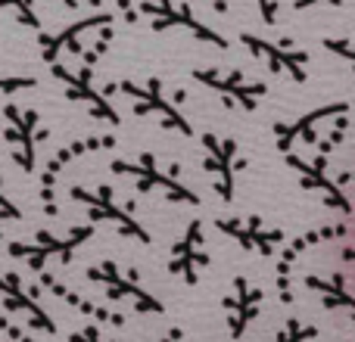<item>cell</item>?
<instances>
[{"instance_id":"obj_1","label":"cell","mask_w":355,"mask_h":342,"mask_svg":"<svg viewBox=\"0 0 355 342\" xmlns=\"http://www.w3.org/2000/svg\"><path fill=\"white\" fill-rule=\"evenodd\" d=\"M349 128H352V118H349V112H346V116L334 118V125L327 128V134H321V141L315 143L318 153H315L312 159H302V156H296V153L284 156L287 168L296 171V177H300V187L318 193L321 202H324L327 208H334L337 215H343V218H352L355 202L349 199V193H346V187L340 183V177L331 174V165H327V162H331L334 150L349 137Z\"/></svg>"},{"instance_id":"obj_2","label":"cell","mask_w":355,"mask_h":342,"mask_svg":"<svg viewBox=\"0 0 355 342\" xmlns=\"http://www.w3.org/2000/svg\"><path fill=\"white\" fill-rule=\"evenodd\" d=\"M106 93H122V97H128L131 112H135L137 118H153L159 128L187 137V141L196 137L190 118L181 112V103H184L187 93L168 91L166 81H162L159 75H150L147 81H131V78L112 81V84H106Z\"/></svg>"},{"instance_id":"obj_3","label":"cell","mask_w":355,"mask_h":342,"mask_svg":"<svg viewBox=\"0 0 355 342\" xmlns=\"http://www.w3.org/2000/svg\"><path fill=\"white\" fill-rule=\"evenodd\" d=\"M110 171L116 177H128V181L135 183L137 193H144V196H162V199H168V202L193 206V208H200V202H202L200 193L190 190L187 183L181 181V168L159 162L156 153H141L135 162L112 159Z\"/></svg>"},{"instance_id":"obj_4","label":"cell","mask_w":355,"mask_h":342,"mask_svg":"<svg viewBox=\"0 0 355 342\" xmlns=\"http://www.w3.org/2000/svg\"><path fill=\"white\" fill-rule=\"evenodd\" d=\"M69 199L78 202L81 208H87L91 221L110 224L122 240H135V243H141V246H153V233L137 218L135 206L119 199L116 187H110V183H100V187H81V183H75V187H69Z\"/></svg>"},{"instance_id":"obj_5","label":"cell","mask_w":355,"mask_h":342,"mask_svg":"<svg viewBox=\"0 0 355 342\" xmlns=\"http://www.w3.org/2000/svg\"><path fill=\"white\" fill-rule=\"evenodd\" d=\"M94 237H97V227H94V224L69 227L66 233L37 231L35 237L28 240V243H22V240H12V243L6 246V252H10V258L22 262L28 271L41 274V271H47L50 264H72L75 252H78L85 243H91Z\"/></svg>"},{"instance_id":"obj_6","label":"cell","mask_w":355,"mask_h":342,"mask_svg":"<svg viewBox=\"0 0 355 342\" xmlns=\"http://www.w3.org/2000/svg\"><path fill=\"white\" fill-rule=\"evenodd\" d=\"M85 277L103 289L106 299L119 302V305H128L135 314H150V318L166 314L162 299L144 287L135 268H125V264L112 262V258H103V262H97V264H87Z\"/></svg>"},{"instance_id":"obj_7","label":"cell","mask_w":355,"mask_h":342,"mask_svg":"<svg viewBox=\"0 0 355 342\" xmlns=\"http://www.w3.org/2000/svg\"><path fill=\"white\" fill-rule=\"evenodd\" d=\"M119 141L116 134H85L78 141H69L66 147H60L53 156L47 159V165L41 168V177H37V199H41V208L47 218H56L60 215V181L69 168L78 159L94 153H103V150H116Z\"/></svg>"},{"instance_id":"obj_8","label":"cell","mask_w":355,"mask_h":342,"mask_svg":"<svg viewBox=\"0 0 355 342\" xmlns=\"http://www.w3.org/2000/svg\"><path fill=\"white\" fill-rule=\"evenodd\" d=\"M50 75L62 84V93H66L69 103L85 106L87 116L97 118V122H106L110 128H119V125H122V116H119V109L112 106V100L97 87V69L85 66V62H78V66L53 62V66H50Z\"/></svg>"},{"instance_id":"obj_9","label":"cell","mask_w":355,"mask_h":342,"mask_svg":"<svg viewBox=\"0 0 355 342\" xmlns=\"http://www.w3.org/2000/svg\"><path fill=\"white\" fill-rule=\"evenodd\" d=\"M190 78L212 91L215 97L225 100V106L240 112H256L259 103L268 97V84L259 78H250L243 69H221V66H202L193 69Z\"/></svg>"},{"instance_id":"obj_10","label":"cell","mask_w":355,"mask_h":342,"mask_svg":"<svg viewBox=\"0 0 355 342\" xmlns=\"http://www.w3.org/2000/svg\"><path fill=\"white\" fill-rule=\"evenodd\" d=\"M0 116L6 118V131L3 141L10 147V156L25 174L37 168V150L44 147V141L50 137V128L41 122V112L28 109V106H16L6 103L0 109Z\"/></svg>"},{"instance_id":"obj_11","label":"cell","mask_w":355,"mask_h":342,"mask_svg":"<svg viewBox=\"0 0 355 342\" xmlns=\"http://www.w3.org/2000/svg\"><path fill=\"white\" fill-rule=\"evenodd\" d=\"M202 168L212 177V190L221 202H234L237 193V174L243 171L246 159L240 153V143L234 137H221L215 131H202Z\"/></svg>"},{"instance_id":"obj_12","label":"cell","mask_w":355,"mask_h":342,"mask_svg":"<svg viewBox=\"0 0 355 342\" xmlns=\"http://www.w3.org/2000/svg\"><path fill=\"white\" fill-rule=\"evenodd\" d=\"M349 237V227L346 224H321L312 227V231H302L300 237L287 240L277 252V262H275V289H277V299L281 305H293V271L296 262L306 255L309 249H315L318 243H327V240H346Z\"/></svg>"},{"instance_id":"obj_13","label":"cell","mask_w":355,"mask_h":342,"mask_svg":"<svg viewBox=\"0 0 355 342\" xmlns=\"http://www.w3.org/2000/svg\"><path fill=\"white\" fill-rule=\"evenodd\" d=\"M240 44L250 50L252 60H259L268 72L287 75L293 84H306L309 81V50L296 47L293 41H268L252 31H240Z\"/></svg>"},{"instance_id":"obj_14","label":"cell","mask_w":355,"mask_h":342,"mask_svg":"<svg viewBox=\"0 0 355 342\" xmlns=\"http://www.w3.org/2000/svg\"><path fill=\"white\" fill-rule=\"evenodd\" d=\"M215 231L234 240L240 249L256 252L262 258H271L287 243V233L271 221H265L262 215H221V218H215Z\"/></svg>"},{"instance_id":"obj_15","label":"cell","mask_w":355,"mask_h":342,"mask_svg":"<svg viewBox=\"0 0 355 342\" xmlns=\"http://www.w3.org/2000/svg\"><path fill=\"white\" fill-rule=\"evenodd\" d=\"M346 112H352V103L349 100H334V103H321L315 106V109L302 112V116L290 118V122H275V147L281 156L293 153V147H300V143H309V147H315V143L321 141V125L334 122V118L346 116Z\"/></svg>"},{"instance_id":"obj_16","label":"cell","mask_w":355,"mask_h":342,"mask_svg":"<svg viewBox=\"0 0 355 342\" xmlns=\"http://www.w3.org/2000/svg\"><path fill=\"white\" fill-rule=\"evenodd\" d=\"M137 10H141L144 16L150 19L153 31L184 28L187 35H193L196 41H202V44H212V47H218V50L231 47V44L225 41V35H218L212 25L202 22V19L196 16V12L190 10L187 3H184V0H144Z\"/></svg>"},{"instance_id":"obj_17","label":"cell","mask_w":355,"mask_h":342,"mask_svg":"<svg viewBox=\"0 0 355 342\" xmlns=\"http://www.w3.org/2000/svg\"><path fill=\"white\" fill-rule=\"evenodd\" d=\"M209 264H212V255H209V246H206L202 218H190L184 233L172 243V249H168V274L178 277L184 287H196L200 274Z\"/></svg>"},{"instance_id":"obj_18","label":"cell","mask_w":355,"mask_h":342,"mask_svg":"<svg viewBox=\"0 0 355 342\" xmlns=\"http://www.w3.org/2000/svg\"><path fill=\"white\" fill-rule=\"evenodd\" d=\"M262 305H265V289L256 287V283L243 274L234 277L227 296L221 299V312H225V321H227V336L234 342L243 339L246 330H250L259 321V314H262Z\"/></svg>"},{"instance_id":"obj_19","label":"cell","mask_w":355,"mask_h":342,"mask_svg":"<svg viewBox=\"0 0 355 342\" xmlns=\"http://www.w3.org/2000/svg\"><path fill=\"white\" fill-rule=\"evenodd\" d=\"M0 302L10 314L22 318L31 330L37 333H47V336H56V321L47 314V308L37 302V289L35 287H25L22 277L16 271H6L0 274Z\"/></svg>"},{"instance_id":"obj_20","label":"cell","mask_w":355,"mask_h":342,"mask_svg":"<svg viewBox=\"0 0 355 342\" xmlns=\"http://www.w3.org/2000/svg\"><path fill=\"white\" fill-rule=\"evenodd\" d=\"M112 19H116V12H97V16L75 19V22H69L66 28L53 31V35H41L37 37L41 60L47 62V66H53V62H60L62 53L81 56L85 53V37L91 35V31H100V28H106V25H112Z\"/></svg>"},{"instance_id":"obj_21","label":"cell","mask_w":355,"mask_h":342,"mask_svg":"<svg viewBox=\"0 0 355 342\" xmlns=\"http://www.w3.org/2000/svg\"><path fill=\"white\" fill-rule=\"evenodd\" d=\"M37 289H47L50 296H56L60 302H66L69 308H75L78 314L97 321V324H103V327H125V314H116L112 308L97 305L94 299H87V296H81L78 289H72L69 283H62L60 277H53L50 271H41V274H37Z\"/></svg>"},{"instance_id":"obj_22","label":"cell","mask_w":355,"mask_h":342,"mask_svg":"<svg viewBox=\"0 0 355 342\" xmlns=\"http://www.w3.org/2000/svg\"><path fill=\"white\" fill-rule=\"evenodd\" d=\"M309 293H315L321 299V305L327 312L346 314L349 321H355V289L346 274H306L302 277Z\"/></svg>"},{"instance_id":"obj_23","label":"cell","mask_w":355,"mask_h":342,"mask_svg":"<svg viewBox=\"0 0 355 342\" xmlns=\"http://www.w3.org/2000/svg\"><path fill=\"white\" fill-rule=\"evenodd\" d=\"M318 324H312V321H302L296 318V314H290L287 321L281 324V330H277L275 342H315L318 339Z\"/></svg>"},{"instance_id":"obj_24","label":"cell","mask_w":355,"mask_h":342,"mask_svg":"<svg viewBox=\"0 0 355 342\" xmlns=\"http://www.w3.org/2000/svg\"><path fill=\"white\" fill-rule=\"evenodd\" d=\"M0 10L10 12L19 25H25V28L41 31V35H44V19L37 16L35 0H0Z\"/></svg>"},{"instance_id":"obj_25","label":"cell","mask_w":355,"mask_h":342,"mask_svg":"<svg viewBox=\"0 0 355 342\" xmlns=\"http://www.w3.org/2000/svg\"><path fill=\"white\" fill-rule=\"evenodd\" d=\"M321 47H324L327 53H334L337 60L349 62L352 72H355V41H352V37H324V41H321Z\"/></svg>"},{"instance_id":"obj_26","label":"cell","mask_w":355,"mask_h":342,"mask_svg":"<svg viewBox=\"0 0 355 342\" xmlns=\"http://www.w3.org/2000/svg\"><path fill=\"white\" fill-rule=\"evenodd\" d=\"M37 87L35 75H0V97H12L19 91H31Z\"/></svg>"},{"instance_id":"obj_27","label":"cell","mask_w":355,"mask_h":342,"mask_svg":"<svg viewBox=\"0 0 355 342\" xmlns=\"http://www.w3.org/2000/svg\"><path fill=\"white\" fill-rule=\"evenodd\" d=\"M0 336H3L6 342H35V339L28 336V333L22 330V327L12 324V321L6 318V314H0Z\"/></svg>"},{"instance_id":"obj_28","label":"cell","mask_w":355,"mask_h":342,"mask_svg":"<svg viewBox=\"0 0 355 342\" xmlns=\"http://www.w3.org/2000/svg\"><path fill=\"white\" fill-rule=\"evenodd\" d=\"M0 218H3V221H22V208H19L16 202L6 196L3 183H0Z\"/></svg>"},{"instance_id":"obj_29","label":"cell","mask_w":355,"mask_h":342,"mask_svg":"<svg viewBox=\"0 0 355 342\" xmlns=\"http://www.w3.org/2000/svg\"><path fill=\"white\" fill-rule=\"evenodd\" d=\"M259 6V16H262L265 25H275L277 22V12H281V0H256Z\"/></svg>"},{"instance_id":"obj_30","label":"cell","mask_w":355,"mask_h":342,"mask_svg":"<svg viewBox=\"0 0 355 342\" xmlns=\"http://www.w3.org/2000/svg\"><path fill=\"white\" fill-rule=\"evenodd\" d=\"M69 342H116V339L103 336V333H100L97 327H85V330L69 333Z\"/></svg>"},{"instance_id":"obj_31","label":"cell","mask_w":355,"mask_h":342,"mask_svg":"<svg viewBox=\"0 0 355 342\" xmlns=\"http://www.w3.org/2000/svg\"><path fill=\"white\" fill-rule=\"evenodd\" d=\"M116 6H119V12H122L125 22H128V25H137V12H141V10H137L131 0H116Z\"/></svg>"},{"instance_id":"obj_32","label":"cell","mask_w":355,"mask_h":342,"mask_svg":"<svg viewBox=\"0 0 355 342\" xmlns=\"http://www.w3.org/2000/svg\"><path fill=\"white\" fill-rule=\"evenodd\" d=\"M184 336H187V330H184L181 324H175V327H168V330L162 333L159 342H184Z\"/></svg>"},{"instance_id":"obj_33","label":"cell","mask_w":355,"mask_h":342,"mask_svg":"<svg viewBox=\"0 0 355 342\" xmlns=\"http://www.w3.org/2000/svg\"><path fill=\"white\" fill-rule=\"evenodd\" d=\"M321 3H334V6H340V3H346V0H293V10H296V12H302V10H309V6H321Z\"/></svg>"},{"instance_id":"obj_34","label":"cell","mask_w":355,"mask_h":342,"mask_svg":"<svg viewBox=\"0 0 355 342\" xmlns=\"http://www.w3.org/2000/svg\"><path fill=\"white\" fill-rule=\"evenodd\" d=\"M56 3H62L66 10H75V6H81V3H91V6H100V0H56Z\"/></svg>"},{"instance_id":"obj_35","label":"cell","mask_w":355,"mask_h":342,"mask_svg":"<svg viewBox=\"0 0 355 342\" xmlns=\"http://www.w3.org/2000/svg\"><path fill=\"white\" fill-rule=\"evenodd\" d=\"M209 6H212L218 16H227V10H231V6H227V0H209Z\"/></svg>"},{"instance_id":"obj_36","label":"cell","mask_w":355,"mask_h":342,"mask_svg":"<svg viewBox=\"0 0 355 342\" xmlns=\"http://www.w3.org/2000/svg\"><path fill=\"white\" fill-rule=\"evenodd\" d=\"M340 183H343V187H346V183H355V168L352 171H343V174H340Z\"/></svg>"},{"instance_id":"obj_37","label":"cell","mask_w":355,"mask_h":342,"mask_svg":"<svg viewBox=\"0 0 355 342\" xmlns=\"http://www.w3.org/2000/svg\"><path fill=\"white\" fill-rule=\"evenodd\" d=\"M343 262L355 264V246H346V249H343Z\"/></svg>"},{"instance_id":"obj_38","label":"cell","mask_w":355,"mask_h":342,"mask_svg":"<svg viewBox=\"0 0 355 342\" xmlns=\"http://www.w3.org/2000/svg\"><path fill=\"white\" fill-rule=\"evenodd\" d=\"M0 240H3V233H0Z\"/></svg>"}]
</instances>
